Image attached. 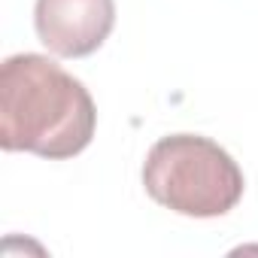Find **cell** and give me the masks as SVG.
Wrapping results in <instances>:
<instances>
[{"label":"cell","instance_id":"cell-1","mask_svg":"<svg viewBox=\"0 0 258 258\" xmlns=\"http://www.w3.org/2000/svg\"><path fill=\"white\" fill-rule=\"evenodd\" d=\"M97 127L88 88L46 55H10L0 67V146L49 161L79 155Z\"/></svg>","mask_w":258,"mask_h":258},{"label":"cell","instance_id":"cell-2","mask_svg":"<svg viewBox=\"0 0 258 258\" xmlns=\"http://www.w3.org/2000/svg\"><path fill=\"white\" fill-rule=\"evenodd\" d=\"M146 195L191 219H216L231 213L246 188L240 164L210 137L170 134L161 137L143 164Z\"/></svg>","mask_w":258,"mask_h":258},{"label":"cell","instance_id":"cell-3","mask_svg":"<svg viewBox=\"0 0 258 258\" xmlns=\"http://www.w3.org/2000/svg\"><path fill=\"white\" fill-rule=\"evenodd\" d=\"M34 28L58 58L97 52L115 28V0H37Z\"/></svg>","mask_w":258,"mask_h":258}]
</instances>
